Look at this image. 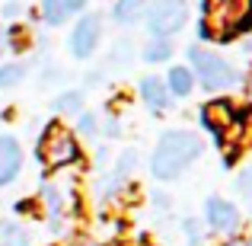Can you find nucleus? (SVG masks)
I'll use <instances>...</instances> for the list:
<instances>
[{
    "label": "nucleus",
    "mask_w": 252,
    "mask_h": 246,
    "mask_svg": "<svg viewBox=\"0 0 252 246\" xmlns=\"http://www.w3.org/2000/svg\"><path fill=\"white\" fill-rule=\"evenodd\" d=\"M64 3V13L67 16H83L86 10H90V0H61Z\"/></svg>",
    "instance_id": "c756f323"
},
{
    "label": "nucleus",
    "mask_w": 252,
    "mask_h": 246,
    "mask_svg": "<svg viewBox=\"0 0 252 246\" xmlns=\"http://www.w3.org/2000/svg\"><path fill=\"white\" fill-rule=\"evenodd\" d=\"M61 70H58V68H48V70H42V86H48L51 80H61Z\"/></svg>",
    "instance_id": "f704fd0d"
},
{
    "label": "nucleus",
    "mask_w": 252,
    "mask_h": 246,
    "mask_svg": "<svg viewBox=\"0 0 252 246\" xmlns=\"http://www.w3.org/2000/svg\"><path fill=\"white\" fill-rule=\"evenodd\" d=\"M182 234H185V240H189V246H204V227L198 224V217H185Z\"/></svg>",
    "instance_id": "b1692460"
},
{
    "label": "nucleus",
    "mask_w": 252,
    "mask_h": 246,
    "mask_svg": "<svg viewBox=\"0 0 252 246\" xmlns=\"http://www.w3.org/2000/svg\"><path fill=\"white\" fill-rule=\"evenodd\" d=\"M3 55H10V51H6V26H0V58Z\"/></svg>",
    "instance_id": "e433bc0d"
},
{
    "label": "nucleus",
    "mask_w": 252,
    "mask_h": 246,
    "mask_svg": "<svg viewBox=\"0 0 252 246\" xmlns=\"http://www.w3.org/2000/svg\"><path fill=\"white\" fill-rule=\"evenodd\" d=\"M35 198H38V208H42V217H45V224H48V230L55 237H61L64 227H67V221H70L64 192L58 189L55 182H42V189H38Z\"/></svg>",
    "instance_id": "1a4fd4ad"
},
{
    "label": "nucleus",
    "mask_w": 252,
    "mask_h": 246,
    "mask_svg": "<svg viewBox=\"0 0 252 246\" xmlns=\"http://www.w3.org/2000/svg\"><path fill=\"white\" fill-rule=\"evenodd\" d=\"M131 51H134L131 38H118L115 48H112V55H109V68H122V64H128L131 61Z\"/></svg>",
    "instance_id": "5701e85b"
},
{
    "label": "nucleus",
    "mask_w": 252,
    "mask_h": 246,
    "mask_svg": "<svg viewBox=\"0 0 252 246\" xmlns=\"http://www.w3.org/2000/svg\"><path fill=\"white\" fill-rule=\"evenodd\" d=\"M233 189H236V195H240V202L252 211V163H246L243 170H236Z\"/></svg>",
    "instance_id": "4be33fe9"
},
{
    "label": "nucleus",
    "mask_w": 252,
    "mask_h": 246,
    "mask_svg": "<svg viewBox=\"0 0 252 246\" xmlns=\"http://www.w3.org/2000/svg\"><path fill=\"white\" fill-rule=\"evenodd\" d=\"M204 227L211 230L214 237H236L243 227V211L236 202H230V198L223 195H208V202H204Z\"/></svg>",
    "instance_id": "0eeeda50"
},
{
    "label": "nucleus",
    "mask_w": 252,
    "mask_h": 246,
    "mask_svg": "<svg viewBox=\"0 0 252 246\" xmlns=\"http://www.w3.org/2000/svg\"><path fill=\"white\" fill-rule=\"evenodd\" d=\"M99 42H102V13H90L77 16V23L70 26L67 35V51L77 58V61H90L96 55Z\"/></svg>",
    "instance_id": "6e6552de"
},
{
    "label": "nucleus",
    "mask_w": 252,
    "mask_h": 246,
    "mask_svg": "<svg viewBox=\"0 0 252 246\" xmlns=\"http://www.w3.org/2000/svg\"><path fill=\"white\" fill-rule=\"evenodd\" d=\"M163 83H166L172 99H189L191 93H195V77H191V70L185 68V64H169Z\"/></svg>",
    "instance_id": "f8f14e48"
},
{
    "label": "nucleus",
    "mask_w": 252,
    "mask_h": 246,
    "mask_svg": "<svg viewBox=\"0 0 252 246\" xmlns=\"http://www.w3.org/2000/svg\"><path fill=\"white\" fill-rule=\"evenodd\" d=\"M150 202L157 205V211H160V217H166L169 211H172V198L166 195V192H154V195H150Z\"/></svg>",
    "instance_id": "c85d7f7f"
},
{
    "label": "nucleus",
    "mask_w": 252,
    "mask_h": 246,
    "mask_svg": "<svg viewBox=\"0 0 252 246\" xmlns=\"http://www.w3.org/2000/svg\"><path fill=\"white\" fill-rule=\"evenodd\" d=\"M13 211H16V214H29V217H42L38 198H19V202H13Z\"/></svg>",
    "instance_id": "a878e982"
},
{
    "label": "nucleus",
    "mask_w": 252,
    "mask_h": 246,
    "mask_svg": "<svg viewBox=\"0 0 252 246\" xmlns=\"http://www.w3.org/2000/svg\"><path fill=\"white\" fill-rule=\"evenodd\" d=\"M240 90L246 93V99H249V103H252V64H249L246 70H243V80H240Z\"/></svg>",
    "instance_id": "72a5a7b5"
},
{
    "label": "nucleus",
    "mask_w": 252,
    "mask_h": 246,
    "mask_svg": "<svg viewBox=\"0 0 252 246\" xmlns=\"http://www.w3.org/2000/svg\"><path fill=\"white\" fill-rule=\"evenodd\" d=\"M240 157H243V144L240 141H230L227 147L220 150V170H233Z\"/></svg>",
    "instance_id": "393cba45"
},
{
    "label": "nucleus",
    "mask_w": 252,
    "mask_h": 246,
    "mask_svg": "<svg viewBox=\"0 0 252 246\" xmlns=\"http://www.w3.org/2000/svg\"><path fill=\"white\" fill-rule=\"evenodd\" d=\"M195 35H198V45H211V42H214V29H211V23H208V19H198Z\"/></svg>",
    "instance_id": "7c9ffc66"
},
{
    "label": "nucleus",
    "mask_w": 252,
    "mask_h": 246,
    "mask_svg": "<svg viewBox=\"0 0 252 246\" xmlns=\"http://www.w3.org/2000/svg\"><path fill=\"white\" fill-rule=\"evenodd\" d=\"M99 125H102V118H99L93 109H83L80 115H77V122H74V128H77L74 135H77V138H90V141H96V138H99Z\"/></svg>",
    "instance_id": "412c9836"
},
{
    "label": "nucleus",
    "mask_w": 252,
    "mask_h": 246,
    "mask_svg": "<svg viewBox=\"0 0 252 246\" xmlns=\"http://www.w3.org/2000/svg\"><path fill=\"white\" fill-rule=\"evenodd\" d=\"M144 10H147V0H112V23L118 26H134L144 23Z\"/></svg>",
    "instance_id": "4468645a"
},
{
    "label": "nucleus",
    "mask_w": 252,
    "mask_h": 246,
    "mask_svg": "<svg viewBox=\"0 0 252 246\" xmlns=\"http://www.w3.org/2000/svg\"><path fill=\"white\" fill-rule=\"evenodd\" d=\"M185 61H189L185 68L195 77V86H201V90H208V93H217V96H227V93L236 90L240 80H243V70L236 68L233 61H227L220 51H214L211 45L191 42L189 48H185Z\"/></svg>",
    "instance_id": "f03ea898"
},
{
    "label": "nucleus",
    "mask_w": 252,
    "mask_h": 246,
    "mask_svg": "<svg viewBox=\"0 0 252 246\" xmlns=\"http://www.w3.org/2000/svg\"><path fill=\"white\" fill-rule=\"evenodd\" d=\"M246 35H252V0H240V6H236L233 19H230V29H227V35H223L220 45L243 42Z\"/></svg>",
    "instance_id": "ddd939ff"
},
{
    "label": "nucleus",
    "mask_w": 252,
    "mask_h": 246,
    "mask_svg": "<svg viewBox=\"0 0 252 246\" xmlns=\"http://www.w3.org/2000/svg\"><path fill=\"white\" fill-rule=\"evenodd\" d=\"M217 246H252V234H236V237H223Z\"/></svg>",
    "instance_id": "2f4dec72"
},
{
    "label": "nucleus",
    "mask_w": 252,
    "mask_h": 246,
    "mask_svg": "<svg viewBox=\"0 0 252 246\" xmlns=\"http://www.w3.org/2000/svg\"><path fill=\"white\" fill-rule=\"evenodd\" d=\"M208 150V141H204L198 131L189 128H172L163 131L160 141H157L154 154H150V176L157 182H172L179 179L191 163H198Z\"/></svg>",
    "instance_id": "f257e3e1"
},
{
    "label": "nucleus",
    "mask_w": 252,
    "mask_h": 246,
    "mask_svg": "<svg viewBox=\"0 0 252 246\" xmlns=\"http://www.w3.org/2000/svg\"><path fill=\"white\" fill-rule=\"evenodd\" d=\"M233 109L236 103L230 96H214L208 99V103L198 109V122H201V128L208 131L211 138H214V147L223 150L230 144V131H233Z\"/></svg>",
    "instance_id": "423d86ee"
},
{
    "label": "nucleus",
    "mask_w": 252,
    "mask_h": 246,
    "mask_svg": "<svg viewBox=\"0 0 252 246\" xmlns=\"http://www.w3.org/2000/svg\"><path fill=\"white\" fill-rule=\"evenodd\" d=\"M35 160L42 163V173L74 170V166L83 163V144L70 128H64L61 118H51L35 141Z\"/></svg>",
    "instance_id": "7ed1b4c3"
},
{
    "label": "nucleus",
    "mask_w": 252,
    "mask_h": 246,
    "mask_svg": "<svg viewBox=\"0 0 252 246\" xmlns=\"http://www.w3.org/2000/svg\"><path fill=\"white\" fill-rule=\"evenodd\" d=\"M38 19H42L45 26H51V29L64 26V23H67L64 3H61V0H38Z\"/></svg>",
    "instance_id": "aec40b11"
},
{
    "label": "nucleus",
    "mask_w": 252,
    "mask_h": 246,
    "mask_svg": "<svg viewBox=\"0 0 252 246\" xmlns=\"http://www.w3.org/2000/svg\"><path fill=\"white\" fill-rule=\"evenodd\" d=\"M32 45V32L26 29L23 23H10L6 26V51H13V55H26Z\"/></svg>",
    "instance_id": "a211bd4d"
},
{
    "label": "nucleus",
    "mask_w": 252,
    "mask_h": 246,
    "mask_svg": "<svg viewBox=\"0 0 252 246\" xmlns=\"http://www.w3.org/2000/svg\"><path fill=\"white\" fill-rule=\"evenodd\" d=\"M240 51H243L246 58H252V35H246V38L240 42Z\"/></svg>",
    "instance_id": "c9c22d12"
},
{
    "label": "nucleus",
    "mask_w": 252,
    "mask_h": 246,
    "mask_svg": "<svg viewBox=\"0 0 252 246\" xmlns=\"http://www.w3.org/2000/svg\"><path fill=\"white\" fill-rule=\"evenodd\" d=\"M105 246H125V240H112V243H105Z\"/></svg>",
    "instance_id": "4c0bfd02"
},
{
    "label": "nucleus",
    "mask_w": 252,
    "mask_h": 246,
    "mask_svg": "<svg viewBox=\"0 0 252 246\" xmlns=\"http://www.w3.org/2000/svg\"><path fill=\"white\" fill-rule=\"evenodd\" d=\"M122 135V122H118V115H109L102 125H99V138H118Z\"/></svg>",
    "instance_id": "cd10ccee"
},
{
    "label": "nucleus",
    "mask_w": 252,
    "mask_h": 246,
    "mask_svg": "<svg viewBox=\"0 0 252 246\" xmlns=\"http://www.w3.org/2000/svg\"><path fill=\"white\" fill-rule=\"evenodd\" d=\"M6 118H10V112H6V109H3V112H0V122H6Z\"/></svg>",
    "instance_id": "58836bf2"
},
{
    "label": "nucleus",
    "mask_w": 252,
    "mask_h": 246,
    "mask_svg": "<svg viewBox=\"0 0 252 246\" xmlns=\"http://www.w3.org/2000/svg\"><path fill=\"white\" fill-rule=\"evenodd\" d=\"M26 74H29V61H0V90L19 86Z\"/></svg>",
    "instance_id": "6ab92c4d"
},
{
    "label": "nucleus",
    "mask_w": 252,
    "mask_h": 246,
    "mask_svg": "<svg viewBox=\"0 0 252 246\" xmlns=\"http://www.w3.org/2000/svg\"><path fill=\"white\" fill-rule=\"evenodd\" d=\"M23 173V144L19 138L0 131V189L13 185Z\"/></svg>",
    "instance_id": "9b49d317"
},
{
    "label": "nucleus",
    "mask_w": 252,
    "mask_h": 246,
    "mask_svg": "<svg viewBox=\"0 0 252 246\" xmlns=\"http://www.w3.org/2000/svg\"><path fill=\"white\" fill-rule=\"evenodd\" d=\"M172 51H176L172 38H147L144 48H141V61H147V64H166V61H172Z\"/></svg>",
    "instance_id": "dca6fc26"
},
{
    "label": "nucleus",
    "mask_w": 252,
    "mask_h": 246,
    "mask_svg": "<svg viewBox=\"0 0 252 246\" xmlns=\"http://www.w3.org/2000/svg\"><path fill=\"white\" fill-rule=\"evenodd\" d=\"M137 96H141V103L147 105L150 115H157V118L166 115L169 105H172V96H169V90H166V83H163L160 74L141 77V80H137Z\"/></svg>",
    "instance_id": "9d476101"
},
{
    "label": "nucleus",
    "mask_w": 252,
    "mask_h": 246,
    "mask_svg": "<svg viewBox=\"0 0 252 246\" xmlns=\"http://www.w3.org/2000/svg\"><path fill=\"white\" fill-rule=\"evenodd\" d=\"M23 10L26 6L19 3V0H6V3L0 6V16H3L6 23H19V19H23Z\"/></svg>",
    "instance_id": "bb28decb"
},
{
    "label": "nucleus",
    "mask_w": 252,
    "mask_h": 246,
    "mask_svg": "<svg viewBox=\"0 0 252 246\" xmlns=\"http://www.w3.org/2000/svg\"><path fill=\"white\" fill-rule=\"evenodd\" d=\"M0 246H32V230L19 221H0Z\"/></svg>",
    "instance_id": "f3484780"
},
{
    "label": "nucleus",
    "mask_w": 252,
    "mask_h": 246,
    "mask_svg": "<svg viewBox=\"0 0 252 246\" xmlns=\"http://www.w3.org/2000/svg\"><path fill=\"white\" fill-rule=\"evenodd\" d=\"M144 23H147L150 38H172L189 23V3L185 0H147Z\"/></svg>",
    "instance_id": "39448f33"
},
{
    "label": "nucleus",
    "mask_w": 252,
    "mask_h": 246,
    "mask_svg": "<svg viewBox=\"0 0 252 246\" xmlns=\"http://www.w3.org/2000/svg\"><path fill=\"white\" fill-rule=\"evenodd\" d=\"M51 109H55L58 115H74L77 118L86 109V93L80 86H67V90H61L55 99H51Z\"/></svg>",
    "instance_id": "2eb2a0df"
},
{
    "label": "nucleus",
    "mask_w": 252,
    "mask_h": 246,
    "mask_svg": "<svg viewBox=\"0 0 252 246\" xmlns=\"http://www.w3.org/2000/svg\"><path fill=\"white\" fill-rule=\"evenodd\" d=\"M137 160H141V154H137L134 147L122 150V157L115 160V166L96 179V185H93V198H96L99 205L118 202V198L131 189V176H134V170H137Z\"/></svg>",
    "instance_id": "20e7f679"
},
{
    "label": "nucleus",
    "mask_w": 252,
    "mask_h": 246,
    "mask_svg": "<svg viewBox=\"0 0 252 246\" xmlns=\"http://www.w3.org/2000/svg\"><path fill=\"white\" fill-rule=\"evenodd\" d=\"M105 160H109V147H105V144H99L96 154H93V166H96V170H105V166H109Z\"/></svg>",
    "instance_id": "473e14b6"
}]
</instances>
